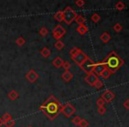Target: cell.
Here are the masks:
<instances>
[{"label": "cell", "mask_w": 129, "mask_h": 127, "mask_svg": "<svg viewBox=\"0 0 129 127\" xmlns=\"http://www.w3.org/2000/svg\"><path fill=\"white\" fill-rule=\"evenodd\" d=\"M103 63L106 65L107 69H109L112 73H114L120 68L121 65L124 64V61L121 59V57L116 52L112 51L105 57Z\"/></svg>", "instance_id": "6da1fadb"}, {"label": "cell", "mask_w": 129, "mask_h": 127, "mask_svg": "<svg viewBox=\"0 0 129 127\" xmlns=\"http://www.w3.org/2000/svg\"><path fill=\"white\" fill-rule=\"evenodd\" d=\"M41 109L45 110L46 115L50 119H54L58 115V111L60 110V103L54 96H50L48 101L45 102V104L42 105Z\"/></svg>", "instance_id": "7a4b0ae2"}, {"label": "cell", "mask_w": 129, "mask_h": 127, "mask_svg": "<svg viewBox=\"0 0 129 127\" xmlns=\"http://www.w3.org/2000/svg\"><path fill=\"white\" fill-rule=\"evenodd\" d=\"M62 15H63V21L67 25H70L76 19L77 13L71 7L68 6L64 9V11H62Z\"/></svg>", "instance_id": "3957f363"}, {"label": "cell", "mask_w": 129, "mask_h": 127, "mask_svg": "<svg viewBox=\"0 0 129 127\" xmlns=\"http://www.w3.org/2000/svg\"><path fill=\"white\" fill-rule=\"evenodd\" d=\"M94 65H95V63H94L91 59L88 57L84 62L80 65V67H81L87 74H90V73H91V72H93Z\"/></svg>", "instance_id": "277c9868"}, {"label": "cell", "mask_w": 129, "mask_h": 127, "mask_svg": "<svg viewBox=\"0 0 129 127\" xmlns=\"http://www.w3.org/2000/svg\"><path fill=\"white\" fill-rule=\"evenodd\" d=\"M61 113L67 117H70L73 114L76 113V108L71 104V103H66L61 110Z\"/></svg>", "instance_id": "5b68a950"}, {"label": "cell", "mask_w": 129, "mask_h": 127, "mask_svg": "<svg viewBox=\"0 0 129 127\" xmlns=\"http://www.w3.org/2000/svg\"><path fill=\"white\" fill-rule=\"evenodd\" d=\"M65 33H66V30L64 29V28H63L61 25H57V26L53 29V36L58 41V40H60L64 35Z\"/></svg>", "instance_id": "8992f818"}, {"label": "cell", "mask_w": 129, "mask_h": 127, "mask_svg": "<svg viewBox=\"0 0 129 127\" xmlns=\"http://www.w3.org/2000/svg\"><path fill=\"white\" fill-rule=\"evenodd\" d=\"M72 60L74 61L76 64H77L78 65H81L82 64H83V62H84L85 60H86L87 58H88V57H87V55L85 53H83L82 50H80L79 52L77 54L76 56H74L73 57H71Z\"/></svg>", "instance_id": "52a82bcc"}, {"label": "cell", "mask_w": 129, "mask_h": 127, "mask_svg": "<svg viewBox=\"0 0 129 127\" xmlns=\"http://www.w3.org/2000/svg\"><path fill=\"white\" fill-rule=\"evenodd\" d=\"M106 65H105L103 62H100V63H97L95 64V65H94V69H93V73L96 74V75L99 77V76H100L101 74H102V72L104 71L106 69Z\"/></svg>", "instance_id": "ba28073f"}, {"label": "cell", "mask_w": 129, "mask_h": 127, "mask_svg": "<svg viewBox=\"0 0 129 127\" xmlns=\"http://www.w3.org/2000/svg\"><path fill=\"white\" fill-rule=\"evenodd\" d=\"M84 80H85V82L88 83L90 86H94L95 83L99 80V77H98L96 74H94L93 72H91V73H90V74H87Z\"/></svg>", "instance_id": "9c48e42d"}, {"label": "cell", "mask_w": 129, "mask_h": 127, "mask_svg": "<svg viewBox=\"0 0 129 127\" xmlns=\"http://www.w3.org/2000/svg\"><path fill=\"white\" fill-rule=\"evenodd\" d=\"M115 97V95L113 94V92L111 91V90H106V91L104 92V94L101 96V98L105 101V102H110Z\"/></svg>", "instance_id": "30bf717a"}, {"label": "cell", "mask_w": 129, "mask_h": 127, "mask_svg": "<svg viewBox=\"0 0 129 127\" xmlns=\"http://www.w3.org/2000/svg\"><path fill=\"white\" fill-rule=\"evenodd\" d=\"M26 77L27 80L30 81V82H32V83H34V82H35V81L38 79V78H39V75H38L37 72H34V70H30L26 73Z\"/></svg>", "instance_id": "8fae6325"}, {"label": "cell", "mask_w": 129, "mask_h": 127, "mask_svg": "<svg viewBox=\"0 0 129 127\" xmlns=\"http://www.w3.org/2000/svg\"><path fill=\"white\" fill-rule=\"evenodd\" d=\"M61 78L63 79V80H65L66 82H69V81L71 80L72 78H73V74H72L70 71H65L62 73V75H61Z\"/></svg>", "instance_id": "7c38bea8"}, {"label": "cell", "mask_w": 129, "mask_h": 127, "mask_svg": "<svg viewBox=\"0 0 129 127\" xmlns=\"http://www.w3.org/2000/svg\"><path fill=\"white\" fill-rule=\"evenodd\" d=\"M63 62H64V61H63L62 59L61 58V57H55V58H54V60H53L52 64L54 65V67H56V68H60V67L62 66Z\"/></svg>", "instance_id": "4fadbf2b"}, {"label": "cell", "mask_w": 129, "mask_h": 127, "mask_svg": "<svg viewBox=\"0 0 129 127\" xmlns=\"http://www.w3.org/2000/svg\"><path fill=\"white\" fill-rule=\"evenodd\" d=\"M100 40L103 41V43H108V41L111 40V35H110V34H109V33H107V32L103 33V34L100 35Z\"/></svg>", "instance_id": "5bb4252c"}, {"label": "cell", "mask_w": 129, "mask_h": 127, "mask_svg": "<svg viewBox=\"0 0 129 127\" xmlns=\"http://www.w3.org/2000/svg\"><path fill=\"white\" fill-rule=\"evenodd\" d=\"M77 31L81 34H84L85 33L88 32V28H87V26L85 24L80 25V26L77 28Z\"/></svg>", "instance_id": "9a60e30c"}, {"label": "cell", "mask_w": 129, "mask_h": 127, "mask_svg": "<svg viewBox=\"0 0 129 127\" xmlns=\"http://www.w3.org/2000/svg\"><path fill=\"white\" fill-rule=\"evenodd\" d=\"M75 21L80 26V25H83V24H84L85 21H86V19H85L84 16H83V15H81V14H79V15L77 16V18H76Z\"/></svg>", "instance_id": "2e32d148"}, {"label": "cell", "mask_w": 129, "mask_h": 127, "mask_svg": "<svg viewBox=\"0 0 129 127\" xmlns=\"http://www.w3.org/2000/svg\"><path fill=\"white\" fill-rule=\"evenodd\" d=\"M19 95L17 91H15V90H12V91L8 94V98L10 100H12V101H14V100H16L18 97H19Z\"/></svg>", "instance_id": "e0dca14e"}, {"label": "cell", "mask_w": 129, "mask_h": 127, "mask_svg": "<svg viewBox=\"0 0 129 127\" xmlns=\"http://www.w3.org/2000/svg\"><path fill=\"white\" fill-rule=\"evenodd\" d=\"M41 56H42V57H48L50 55H51V51H50V50L48 48L45 47V48H43L42 50H41Z\"/></svg>", "instance_id": "ac0fdd59"}, {"label": "cell", "mask_w": 129, "mask_h": 127, "mask_svg": "<svg viewBox=\"0 0 129 127\" xmlns=\"http://www.w3.org/2000/svg\"><path fill=\"white\" fill-rule=\"evenodd\" d=\"M54 19H55L57 21H59V22H61V21H63L62 11H58V12H56L55 14H54Z\"/></svg>", "instance_id": "d6986e66"}, {"label": "cell", "mask_w": 129, "mask_h": 127, "mask_svg": "<svg viewBox=\"0 0 129 127\" xmlns=\"http://www.w3.org/2000/svg\"><path fill=\"white\" fill-rule=\"evenodd\" d=\"M54 48H55L56 50H62V49L64 48V43H63V41L58 40V41L54 43Z\"/></svg>", "instance_id": "ffe728a7"}, {"label": "cell", "mask_w": 129, "mask_h": 127, "mask_svg": "<svg viewBox=\"0 0 129 127\" xmlns=\"http://www.w3.org/2000/svg\"><path fill=\"white\" fill-rule=\"evenodd\" d=\"M112 72H111V71L109 70V69H105V71L102 72V74H101V77L102 78H104V79H108V78H110V76L112 75Z\"/></svg>", "instance_id": "44dd1931"}, {"label": "cell", "mask_w": 129, "mask_h": 127, "mask_svg": "<svg viewBox=\"0 0 129 127\" xmlns=\"http://www.w3.org/2000/svg\"><path fill=\"white\" fill-rule=\"evenodd\" d=\"M16 43H17L19 46H23V45H25V43H26V40H25L22 36H19V37L16 40Z\"/></svg>", "instance_id": "7402d4cb"}, {"label": "cell", "mask_w": 129, "mask_h": 127, "mask_svg": "<svg viewBox=\"0 0 129 127\" xmlns=\"http://www.w3.org/2000/svg\"><path fill=\"white\" fill-rule=\"evenodd\" d=\"M4 124H5L6 127H13V125L15 124V120H13L12 118L9 119L8 121H6V122L4 123Z\"/></svg>", "instance_id": "603a6c76"}, {"label": "cell", "mask_w": 129, "mask_h": 127, "mask_svg": "<svg viewBox=\"0 0 129 127\" xmlns=\"http://www.w3.org/2000/svg\"><path fill=\"white\" fill-rule=\"evenodd\" d=\"M115 7H116V9H117V10L121 11V10H123V9L125 8V4L123 3V2H121V1H119L115 5Z\"/></svg>", "instance_id": "cb8c5ba5"}, {"label": "cell", "mask_w": 129, "mask_h": 127, "mask_svg": "<svg viewBox=\"0 0 129 127\" xmlns=\"http://www.w3.org/2000/svg\"><path fill=\"white\" fill-rule=\"evenodd\" d=\"M100 16H99V14H98V13H94V14H92V16H91V20L93 21V22H95V23H97V22H99V20H100Z\"/></svg>", "instance_id": "d4e9b609"}, {"label": "cell", "mask_w": 129, "mask_h": 127, "mask_svg": "<svg viewBox=\"0 0 129 127\" xmlns=\"http://www.w3.org/2000/svg\"><path fill=\"white\" fill-rule=\"evenodd\" d=\"M80 50H79V49L77 48V47H74V48L72 49V50H70V56H71V57H73L74 56L77 55V54L80 51Z\"/></svg>", "instance_id": "484cf974"}, {"label": "cell", "mask_w": 129, "mask_h": 127, "mask_svg": "<svg viewBox=\"0 0 129 127\" xmlns=\"http://www.w3.org/2000/svg\"><path fill=\"white\" fill-rule=\"evenodd\" d=\"M12 118V117H11V115L9 113H5L4 114V116L2 117V121H3V123L6 122V121H8L9 119Z\"/></svg>", "instance_id": "4316f807"}, {"label": "cell", "mask_w": 129, "mask_h": 127, "mask_svg": "<svg viewBox=\"0 0 129 127\" xmlns=\"http://www.w3.org/2000/svg\"><path fill=\"white\" fill-rule=\"evenodd\" d=\"M61 67H63V69H64L65 71H69L70 67H71V64L70 62H68V61H66V62H63V65Z\"/></svg>", "instance_id": "83f0119b"}, {"label": "cell", "mask_w": 129, "mask_h": 127, "mask_svg": "<svg viewBox=\"0 0 129 127\" xmlns=\"http://www.w3.org/2000/svg\"><path fill=\"white\" fill-rule=\"evenodd\" d=\"M80 122H81V118H80V117H78V116L75 117L72 119V123H73L75 125H79Z\"/></svg>", "instance_id": "f1b7e54d"}, {"label": "cell", "mask_w": 129, "mask_h": 127, "mask_svg": "<svg viewBox=\"0 0 129 127\" xmlns=\"http://www.w3.org/2000/svg\"><path fill=\"white\" fill-rule=\"evenodd\" d=\"M113 29H114V31H115V32L119 33V32H120L121 30H122V26H121L119 23H117V24L114 25Z\"/></svg>", "instance_id": "f546056e"}, {"label": "cell", "mask_w": 129, "mask_h": 127, "mask_svg": "<svg viewBox=\"0 0 129 127\" xmlns=\"http://www.w3.org/2000/svg\"><path fill=\"white\" fill-rule=\"evenodd\" d=\"M40 34H41V36H46L47 34H48V29H47L46 28H41V29H40Z\"/></svg>", "instance_id": "4dcf8cb0"}, {"label": "cell", "mask_w": 129, "mask_h": 127, "mask_svg": "<svg viewBox=\"0 0 129 127\" xmlns=\"http://www.w3.org/2000/svg\"><path fill=\"white\" fill-rule=\"evenodd\" d=\"M104 86V84H103V82L100 80V79H99V80L97 81V82L95 83V85H94V87H95L97 89H100L101 88Z\"/></svg>", "instance_id": "1f68e13d"}, {"label": "cell", "mask_w": 129, "mask_h": 127, "mask_svg": "<svg viewBox=\"0 0 129 127\" xmlns=\"http://www.w3.org/2000/svg\"><path fill=\"white\" fill-rule=\"evenodd\" d=\"M88 125H89L88 121L85 120V119H81V122H80V124H79L80 127H87Z\"/></svg>", "instance_id": "d6a6232c"}, {"label": "cell", "mask_w": 129, "mask_h": 127, "mask_svg": "<svg viewBox=\"0 0 129 127\" xmlns=\"http://www.w3.org/2000/svg\"><path fill=\"white\" fill-rule=\"evenodd\" d=\"M98 112H99L100 115H104V114L106 112V109L105 108V106L99 107V109H98Z\"/></svg>", "instance_id": "836d02e7"}, {"label": "cell", "mask_w": 129, "mask_h": 127, "mask_svg": "<svg viewBox=\"0 0 129 127\" xmlns=\"http://www.w3.org/2000/svg\"><path fill=\"white\" fill-rule=\"evenodd\" d=\"M105 101L102 99V98H99L97 100V105L99 107H102V106H105Z\"/></svg>", "instance_id": "e575fe53"}, {"label": "cell", "mask_w": 129, "mask_h": 127, "mask_svg": "<svg viewBox=\"0 0 129 127\" xmlns=\"http://www.w3.org/2000/svg\"><path fill=\"white\" fill-rule=\"evenodd\" d=\"M75 4L77 5L78 7H83V5H84L85 2L83 1V0H77V1H76V2H75Z\"/></svg>", "instance_id": "d590c367"}, {"label": "cell", "mask_w": 129, "mask_h": 127, "mask_svg": "<svg viewBox=\"0 0 129 127\" xmlns=\"http://www.w3.org/2000/svg\"><path fill=\"white\" fill-rule=\"evenodd\" d=\"M123 106H124L126 110H129V99L126 100V101H124V103H123Z\"/></svg>", "instance_id": "8d00e7d4"}, {"label": "cell", "mask_w": 129, "mask_h": 127, "mask_svg": "<svg viewBox=\"0 0 129 127\" xmlns=\"http://www.w3.org/2000/svg\"><path fill=\"white\" fill-rule=\"evenodd\" d=\"M3 124H4V123H3V121H2V118H0V127L3 125Z\"/></svg>", "instance_id": "74e56055"}, {"label": "cell", "mask_w": 129, "mask_h": 127, "mask_svg": "<svg viewBox=\"0 0 129 127\" xmlns=\"http://www.w3.org/2000/svg\"><path fill=\"white\" fill-rule=\"evenodd\" d=\"M27 127H33V126H31V125H30V126H27Z\"/></svg>", "instance_id": "f35d334b"}]
</instances>
